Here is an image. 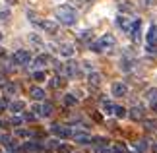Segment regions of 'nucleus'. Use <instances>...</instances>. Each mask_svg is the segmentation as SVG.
Wrapping results in <instances>:
<instances>
[{
	"mask_svg": "<svg viewBox=\"0 0 157 153\" xmlns=\"http://www.w3.org/2000/svg\"><path fill=\"white\" fill-rule=\"evenodd\" d=\"M47 62H49V56H47V54H39V56L33 60V68H43Z\"/></svg>",
	"mask_w": 157,
	"mask_h": 153,
	"instance_id": "obj_16",
	"label": "nucleus"
},
{
	"mask_svg": "<svg viewBox=\"0 0 157 153\" xmlns=\"http://www.w3.org/2000/svg\"><path fill=\"white\" fill-rule=\"evenodd\" d=\"M58 52L62 54V56H72V54H74V45H70V43H62V45L58 47Z\"/></svg>",
	"mask_w": 157,
	"mask_h": 153,
	"instance_id": "obj_12",
	"label": "nucleus"
},
{
	"mask_svg": "<svg viewBox=\"0 0 157 153\" xmlns=\"http://www.w3.org/2000/svg\"><path fill=\"white\" fill-rule=\"evenodd\" d=\"M16 91H17V85L16 83H12V82H6L4 83V93L6 95H14Z\"/></svg>",
	"mask_w": 157,
	"mask_h": 153,
	"instance_id": "obj_21",
	"label": "nucleus"
},
{
	"mask_svg": "<svg viewBox=\"0 0 157 153\" xmlns=\"http://www.w3.org/2000/svg\"><path fill=\"white\" fill-rule=\"evenodd\" d=\"M23 118H25V120H35V114H31V113H25V114H23Z\"/></svg>",
	"mask_w": 157,
	"mask_h": 153,
	"instance_id": "obj_39",
	"label": "nucleus"
},
{
	"mask_svg": "<svg viewBox=\"0 0 157 153\" xmlns=\"http://www.w3.org/2000/svg\"><path fill=\"white\" fill-rule=\"evenodd\" d=\"M51 114H52V105L51 103H45L41 107V116H51Z\"/></svg>",
	"mask_w": 157,
	"mask_h": 153,
	"instance_id": "obj_24",
	"label": "nucleus"
},
{
	"mask_svg": "<svg viewBox=\"0 0 157 153\" xmlns=\"http://www.w3.org/2000/svg\"><path fill=\"white\" fill-rule=\"evenodd\" d=\"M114 107H117V105H113L111 101H103V111L107 114H114Z\"/></svg>",
	"mask_w": 157,
	"mask_h": 153,
	"instance_id": "obj_25",
	"label": "nucleus"
},
{
	"mask_svg": "<svg viewBox=\"0 0 157 153\" xmlns=\"http://www.w3.org/2000/svg\"><path fill=\"white\" fill-rule=\"evenodd\" d=\"M72 136H74V142H76V143H82V145L91 143V140H93L87 132H74Z\"/></svg>",
	"mask_w": 157,
	"mask_h": 153,
	"instance_id": "obj_6",
	"label": "nucleus"
},
{
	"mask_svg": "<svg viewBox=\"0 0 157 153\" xmlns=\"http://www.w3.org/2000/svg\"><path fill=\"white\" fill-rule=\"evenodd\" d=\"M6 126H8V122H6V120H0V128H6Z\"/></svg>",
	"mask_w": 157,
	"mask_h": 153,
	"instance_id": "obj_43",
	"label": "nucleus"
},
{
	"mask_svg": "<svg viewBox=\"0 0 157 153\" xmlns=\"http://www.w3.org/2000/svg\"><path fill=\"white\" fill-rule=\"evenodd\" d=\"M29 97H31L33 101H43L45 99V91L41 87H31L29 89Z\"/></svg>",
	"mask_w": 157,
	"mask_h": 153,
	"instance_id": "obj_10",
	"label": "nucleus"
},
{
	"mask_svg": "<svg viewBox=\"0 0 157 153\" xmlns=\"http://www.w3.org/2000/svg\"><path fill=\"white\" fill-rule=\"evenodd\" d=\"M95 153H113V149H109L107 145H97V147H95Z\"/></svg>",
	"mask_w": 157,
	"mask_h": 153,
	"instance_id": "obj_31",
	"label": "nucleus"
},
{
	"mask_svg": "<svg viewBox=\"0 0 157 153\" xmlns=\"http://www.w3.org/2000/svg\"><path fill=\"white\" fill-rule=\"evenodd\" d=\"M6 107H8V103H6V101H0V113H2Z\"/></svg>",
	"mask_w": 157,
	"mask_h": 153,
	"instance_id": "obj_41",
	"label": "nucleus"
},
{
	"mask_svg": "<svg viewBox=\"0 0 157 153\" xmlns=\"http://www.w3.org/2000/svg\"><path fill=\"white\" fill-rule=\"evenodd\" d=\"M0 41H2V33H0Z\"/></svg>",
	"mask_w": 157,
	"mask_h": 153,
	"instance_id": "obj_46",
	"label": "nucleus"
},
{
	"mask_svg": "<svg viewBox=\"0 0 157 153\" xmlns=\"http://www.w3.org/2000/svg\"><path fill=\"white\" fill-rule=\"evenodd\" d=\"M66 82H64V78H52L51 79V87H54V89H58V87H62V85H64Z\"/></svg>",
	"mask_w": 157,
	"mask_h": 153,
	"instance_id": "obj_23",
	"label": "nucleus"
},
{
	"mask_svg": "<svg viewBox=\"0 0 157 153\" xmlns=\"http://www.w3.org/2000/svg\"><path fill=\"white\" fill-rule=\"evenodd\" d=\"M10 20V12H0V23H6Z\"/></svg>",
	"mask_w": 157,
	"mask_h": 153,
	"instance_id": "obj_35",
	"label": "nucleus"
},
{
	"mask_svg": "<svg viewBox=\"0 0 157 153\" xmlns=\"http://www.w3.org/2000/svg\"><path fill=\"white\" fill-rule=\"evenodd\" d=\"M130 118L132 120H142L144 118V107H140V105H136V107H132L130 109Z\"/></svg>",
	"mask_w": 157,
	"mask_h": 153,
	"instance_id": "obj_9",
	"label": "nucleus"
},
{
	"mask_svg": "<svg viewBox=\"0 0 157 153\" xmlns=\"http://www.w3.org/2000/svg\"><path fill=\"white\" fill-rule=\"evenodd\" d=\"M58 151L60 153H70V147H68V145H64V143H60L58 145Z\"/></svg>",
	"mask_w": 157,
	"mask_h": 153,
	"instance_id": "obj_36",
	"label": "nucleus"
},
{
	"mask_svg": "<svg viewBox=\"0 0 157 153\" xmlns=\"http://www.w3.org/2000/svg\"><path fill=\"white\" fill-rule=\"evenodd\" d=\"M146 99L151 103V105H153V103H157V87H151V89L146 91Z\"/></svg>",
	"mask_w": 157,
	"mask_h": 153,
	"instance_id": "obj_19",
	"label": "nucleus"
},
{
	"mask_svg": "<svg viewBox=\"0 0 157 153\" xmlns=\"http://www.w3.org/2000/svg\"><path fill=\"white\" fill-rule=\"evenodd\" d=\"M41 27H43L47 33H56V29H58L56 21H52V20H45V21H41Z\"/></svg>",
	"mask_w": 157,
	"mask_h": 153,
	"instance_id": "obj_11",
	"label": "nucleus"
},
{
	"mask_svg": "<svg viewBox=\"0 0 157 153\" xmlns=\"http://www.w3.org/2000/svg\"><path fill=\"white\" fill-rule=\"evenodd\" d=\"M33 113H39V114H41V105H35V107H33Z\"/></svg>",
	"mask_w": 157,
	"mask_h": 153,
	"instance_id": "obj_42",
	"label": "nucleus"
},
{
	"mask_svg": "<svg viewBox=\"0 0 157 153\" xmlns=\"http://www.w3.org/2000/svg\"><path fill=\"white\" fill-rule=\"evenodd\" d=\"M99 45H101V48H103V51H109V48H113L114 45H117V41H114V37L113 35H103V37L99 39Z\"/></svg>",
	"mask_w": 157,
	"mask_h": 153,
	"instance_id": "obj_7",
	"label": "nucleus"
},
{
	"mask_svg": "<svg viewBox=\"0 0 157 153\" xmlns=\"http://www.w3.org/2000/svg\"><path fill=\"white\" fill-rule=\"evenodd\" d=\"M54 16H56V20H58L60 23H64V25H74L76 20H78L76 10L72 8V6H68V4L58 6L56 12H54Z\"/></svg>",
	"mask_w": 157,
	"mask_h": 153,
	"instance_id": "obj_1",
	"label": "nucleus"
},
{
	"mask_svg": "<svg viewBox=\"0 0 157 153\" xmlns=\"http://www.w3.org/2000/svg\"><path fill=\"white\" fill-rule=\"evenodd\" d=\"M144 128H146V130H157V118H146L144 120Z\"/></svg>",
	"mask_w": 157,
	"mask_h": 153,
	"instance_id": "obj_20",
	"label": "nucleus"
},
{
	"mask_svg": "<svg viewBox=\"0 0 157 153\" xmlns=\"http://www.w3.org/2000/svg\"><path fill=\"white\" fill-rule=\"evenodd\" d=\"M111 91H113L114 97H126V93H128V87H126V83H122V82H114L113 87H111Z\"/></svg>",
	"mask_w": 157,
	"mask_h": 153,
	"instance_id": "obj_4",
	"label": "nucleus"
},
{
	"mask_svg": "<svg viewBox=\"0 0 157 153\" xmlns=\"http://www.w3.org/2000/svg\"><path fill=\"white\" fill-rule=\"evenodd\" d=\"M134 147H136L138 153H146V151H147V142H136Z\"/></svg>",
	"mask_w": 157,
	"mask_h": 153,
	"instance_id": "obj_27",
	"label": "nucleus"
},
{
	"mask_svg": "<svg viewBox=\"0 0 157 153\" xmlns=\"http://www.w3.org/2000/svg\"><path fill=\"white\" fill-rule=\"evenodd\" d=\"M33 79H35V82H43V79H45V72H33Z\"/></svg>",
	"mask_w": 157,
	"mask_h": 153,
	"instance_id": "obj_34",
	"label": "nucleus"
},
{
	"mask_svg": "<svg viewBox=\"0 0 157 153\" xmlns=\"http://www.w3.org/2000/svg\"><path fill=\"white\" fill-rule=\"evenodd\" d=\"M120 68H122V72H130L134 68V60L132 58H122L120 60Z\"/></svg>",
	"mask_w": 157,
	"mask_h": 153,
	"instance_id": "obj_17",
	"label": "nucleus"
},
{
	"mask_svg": "<svg viewBox=\"0 0 157 153\" xmlns=\"http://www.w3.org/2000/svg\"><path fill=\"white\" fill-rule=\"evenodd\" d=\"M10 124H14V126H20V124H21V118H20V116H14V118L10 120Z\"/></svg>",
	"mask_w": 157,
	"mask_h": 153,
	"instance_id": "obj_37",
	"label": "nucleus"
},
{
	"mask_svg": "<svg viewBox=\"0 0 157 153\" xmlns=\"http://www.w3.org/2000/svg\"><path fill=\"white\" fill-rule=\"evenodd\" d=\"M91 143H95V145H107V138H93L91 140Z\"/></svg>",
	"mask_w": 157,
	"mask_h": 153,
	"instance_id": "obj_30",
	"label": "nucleus"
},
{
	"mask_svg": "<svg viewBox=\"0 0 157 153\" xmlns=\"http://www.w3.org/2000/svg\"><path fill=\"white\" fill-rule=\"evenodd\" d=\"M87 82H89L91 87H99V85H101V76L97 74V72H91L89 78H87Z\"/></svg>",
	"mask_w": 157,
	"mask_h": 153,
	"instance_id": "obj_15",
	"label": "nucleus"
},
{
	"mask_svg": "<svg viewBox=\"0 0 157 153\" xmlns=\"http://www.w3.org/2000/svg\"><path fill=\"white\" fill-rule=\"evenodd\" d=\"M142 20H134V25H132V31H130V37H132V41H140V37H142Z\"/></svg>",
	"mask_w": 157,
	"mask_h": 153,
	"instance_id": "obj_8",
	"label": "nucleus"
},
{
	"mask_svg": "<svg viewBox=\"0 0 157 153\" xmlns=\"http://www.w3.org/2000/svg\"><path fill=\"white\" fill-rule=\"evenodd\" d=\"M62 70H64V74H66V76H76V74H78V66H76L74 62H68Z\"/></svg>",
	"mask_w": 157,
	"mask_h": 153,
	"instance_id": "obj_18",
	"label": "nucleus"
},
{
	"mask_svg": "<svg viewBox=\"0 0 157 153\" xmlns=\"http://www.w3.org/2000/svg\"><path fill=\"white\" fill-rule=\"evenodd\" d=\"M0 56H4V48L2 47H0Z\"/></svg>",
	"mask_w": 157,
	"mask_h": 153,
	"instance_id": "obj_44",
	"label": "nucleus"
},
{
	"mask_svg": "<svg viewBox=\"0 0 157 153\" xmlns=\"http://www.w3.org/2000/svg\"><path fill=\"white\" fill-rule=\"evenodd\" d=\"M153 151H155V153H157V143H153Z\"/></svg>",
	"mask_w": 157,
	"mask_h": 153,
	"instance_id": "obj_45",
	"label": "nucleus"
},
{
	"mask_svg": "<svg viewBox=\"0 0 157 153\" xmlns=\"http://www.w3.org/2000/svg\"><path fill=\"white\" fill-rule=\"evenodd\" d=\"M120 12H132V4L130 2H120Z\"/></svg>",
	"mask_w": 157,
	"mask_h": 153,
	"instance_id": "obj_32",
	"label": "nucleus"
},
{
	"mask_svg": "<svg viewBox=\"0 0 157 153\" xmlns=\"http://www.w3.org/2000/svg\"><path fill=\"white\" fill-rule=\"evenodd\" d=\"M23 101H14V103H10V111L12 113H20V111H23Z\"/></svg>",
	"mask_w": 157,
	"mask_h": 153,
	"instance_id": "obj_22",
	"label": "nucleus"
},
{
	"mask_svg": "<svg viewBox=\"0 0 157 153\" xmlns=\"http://www.w3.org/2000/svg\"><path fill=\"white\" fill-rule=\"evenodd\" d=\"M76 103H78V99H76L74 95H64V105H68V107H74Z\"/></svg>",
	"mask_w": 157,
	"mask_h": 153,
	"instance_id": "obj_28",
	"label": "nucleus"
},
{
	"mask_svg": "<svg viewBox=\"0 0 157 153\" xmlns=\"http://www.w3.org/2000/svg\"><path fill=\"white\" fill-rule=\"evenodd\" d=\"M51 132L54 134V136H58V138H70V136H72V130H70V128L60 126V124H54V126L51 128Z\"/></svg>",
	"mask_w": 157,
	"mask_h": 153,
	"instance_id": "obj_5",
	"label": "nucleus"
},
{
	"mask_svg": "<svg viewBox=\"0 0 157 153\" xmlns=\"http://www.w3.org/2000/svg\"><path fill=\"white\" fill-rule=\"evenodd\" d=\"M117 23H118V27L122 29V31L130 33L132 31V25H134V20H130V17H126V16H118L117 17Z\"/></svg>",
	"mask_w": 157,
	"mask_h": 153,
	"instance_id": "obj_3",
	"label": "nucleus"
},
{
	"mask_svg": "<svg viewBox=\"0 0 157 153\" xmlns=\"http://www.w3.org/2000/svg\"><path fill=\"white\" fill-rule=\"evenodd\" d=\"M147 43L153 45V47H157V27L155 25H151L149 31H147Z\"/></svg>",
	"mask_w": 157,
	"mask_h": 153,
	"instance_id": "obj_14",
	"label": "nucleus"
},
{
	"mask_svg": "<svg viewBox=\"0 0 157 153\" xmlns=\"http://www.w3.org/2000/svg\"><path fill=\"white\" fill-rule=\"evenodd\" d=\"M80 41H91V31H82L80 33Z\"/></svg>",
	"mask_w": 157,
	"mask_h": 153,
	"instance_id": "obj_33",
	"label": "nucleus"
},
{
	"mask_svg": "<svg viewBox=\"0 0 157 153\" xmlns=\"http://www.w3.org/2000/svg\"><path fill=\"white\" fill-rule=\"evenodd\" d=\"M126 114H128V111H126L124 107H114V116H117V118H124Z\"/></svg>",
	"mask_w": 157,
	"mask_h": 153,
	"instance_id": "obj_26",
	"label": "nucleus"
},
{
	"mask_svg": "<svg viewBox=\"0 0 157 153\" xmlns=\"http://www.w3.org/2000/svg\"><path fill=\"white\" fill-rule=\"evenodd\" d=\"M20 149L21 151H39L41 143H37V142H25L23 145H20Z\"/></svg>",
	"mask_w": 157,
	"mask_h": 153,
	"instance_id": "obj_13",
	"label": "nucleus"
},
{
	"mask_svg": "<svg viewBox=\"0 0 157 153\" xmlns=\"http://www.w3.org/2000/svg\"><path fill=\"white\" fill-rule=\"evenodd\" d=\"M113 153H126V145L124 143H114L113 145Z\"/></svg>",
	"mask_w": 157,
	"mask_h": 153,
	"instance_id": "obj_29",
	"label": "nucleus"
},
{
	"mask_svg": "<svg viewBox=\"0 0 157 153\" xmlns=\"http://www.w3.org/2000/svg\"><path fill=\"white\" fill-rule=\"evenodd\" d=\"M16 134H17V136H23V138L29 136V132H27V130H16Z\"/></svg>",
	"mask_w": 157,
	"mask_h": 153,
	"instance_id": "obj_38",
	"label": "nucleus"
},
{
	"mask_svg": "<svg viewBox=\"0 0 157 153\" xmlns=\"http://www.w3.org/2000/svg\"><path fill=\"white\" fill-rule=\"evenodd\" d=\"M12 62L16 66H25L31 62V54H29V51H16L12 56Z\"/></svg>",
	"mask_w": 157,
	"mask_h": 153,
	"instance_id": "obj_2",
	"label": "nucleus"
},
{
	"mask_svg": "<svg viewBox=\"0 0 157 153\" xmlns=\"http://www.w3.org/2000/svg\"><path fill=\"white\" fill-rule=\"evenodd\" d=\"M31 41L35 43V45H41V39L37 37V35H31Z\"/></svg>",
	"mask_w": 157,
	"mask_h": 153,
	"instance_id": "obj_40",
	"label": "nucleus"
}]
</instances>
